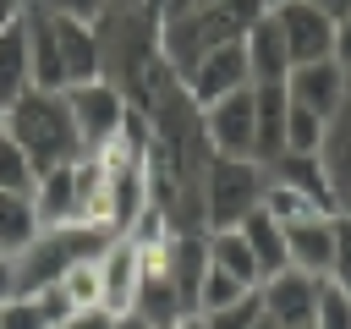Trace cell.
<instances>
[{
	"mask_svg": "<svg viewBox=\"0 0 351 329\" xmlns=\"http://www.w3.org/2000/svg\"><path fill=\"white\" fill-rule=\"evenodd\" d=\"M247 66H252V82H285L291 77V49H285V33H280V16L263 11L252 27H247Z\"/></svg>",
	"mask_w": 351,
	"mask_h": 329,
	"instance_id": "7c38bea8",
	"label": "cell"
},
{
	"mask_svg": "<svg viewBox=\"0 0 351 329\" xmlns=\"http://www.w3.org/2000/svg\"><path fill=\"white\" fill-rule=\"evenodd\" d=\"M203 318H208V329H252V324L263 318V296L247 291L241 302H230V307H219V313H203Z\"/></svg>",
	"mask_w": 351,
	"mask_h": 329,
	"instance_id": "83f0119b",
	"label": "cell"
},
{
	"mask_svg": "<svg viewBox=\"0 0 351 329\" xmlns=\"http://www.w3.org/2000/svg\"><path fill=\"white\" fill-rule=\"evenodd\" d=\"M104 230H88V225H44L22 252H11V269H16V296H38L44 285H55L77 258H93L104 252Z\"/></svg>",
	"mask_w": 351,
	"mask_h": 329,
	"instance_id": "7a4b0ae2",
	"label": "cell"
},
{
	"mask_svg": "<svg viewBox=\"0 0 351 329\" xmlns=\"http://www.w3.org/2000/svg\"><path fill=\"white\" fill-rule=\"evenodd\" d=\"M329 280L351 296V214H335V263H329Z\"/></svg>",
	"mask_w": 351,
	"mask_h": 329,
	"instance_id": "4dcf8cb0",
	"label": "cell"
},
{
	"mask_svg": "<svg viewBox=\"0 0 351 329\" xmlns=\"http://www.w3.org/2000/svg\"><path fill=\"white\" fill-rule=\"evenodd\" d=\"M159 5H165V0H143V11H148L154 22H159Z\"/></svg>",
	"mask_w": 351,
	"mask_h": 329,
	"instance_id": "b9f144b4",
	"label": "cell"
},
{
	"mask_svg": "<svg viewBox=\"0 0 351 329\" xmlns=\"http://www.w3.org/2000/svg\"><path fill=\"white\" fill-rule=\"evenodd\" d=\"M252 329H280V324H274V318H269V313H263V318H258V324H252Z\"/></svg>",
	"mask_w": 351,
	"mask_h": 329,
	"instance_id": "7bdbcfd3",
	"label": "cell"
},
{
	"mask_svg": "<svg viewBox=\"0 0 351 329\" xmlns=\"http://www.w3.org/2000/svg\"><path fill=\"white\" fill-rule=\"evenodd\" d=\"M33 88V55H27V27L22 16L0 22V110Z\"/></svg>",
	"mask_w": 351,
	"mask_h": 329,
	"instance_id": "5bb4252c",
	"label": "cell"
},
{
	"mask_svg": "<svg viewBox=\"0 0 351 329\" xmlns=\"http://www.w3.org/2000/svg\"><path fill=\"white\" fill-rule=\"evenodd\" d=\"M324 132H329V121H324V115H313L307 104H296V99H291L285 148H296V154H318V148H324Z\"/></svg>",
	"mask_w": 351,
	"mask_h": 329,
	"instance_id": "484cf974",
	"label": "cell"
},
{
	"mask_svg": "<svg viewBox=\"0 0 351 329\" xmlns=\"http://www.w3.org/2000/svg\"><path fill=\"white\" fill-rule=\"evenodd\" d=\"M269 11L280 16L291 66H307V60H329V55H335V16H324L313 0H280V5H269Z\"/></svg>",
	"mask_w": 351,
	"mask_h": 329,
	"instance_id": "ba28073f",
	"label": "cell"
},
{
	"mask_svg": "<svg viewBox=\"0 0 351 329\" xmlns=\"http://www.w3.org/2000/svg\"><path fill=\"white\" fill-rule=\"evenodd\" d=\"M38 230H44V219H38L33 192H0V252H5V258L22 252Z\"/></svg>",
	"mask_w": 351,
	"mask_h": 329,
	"instance_id": "44dd1931",
	"label": "cell"
},
{
	"mask_svg": "<svg viewBox=\"0 0 351 329\" xmlns=\"http://www.w3.org/2000/svg\"><path fill=\"white\" fill-rule=\"evenodd\" d=\"M285 88H291V99H296V104H307V110H313V115H324V121H335V115L346 110V66H340L335 55H329V60L291 66Z\"/></svg>",
	"mask_w": 351,
	"mask_h": 329,
	"instance_id": "30bf717a",
	"label": "cell"
},
{
	"mask_svg": "<svg viewBox=\"0 0 351 329\" xmlns=\"http://www.w3.org/2000/svg\"><path fill=\"white\" fill-rule=\"evenodd\" d=\"M11 296H16V269H11V258L0 252V307H5Z\"/></svg>",
	"mask_w": 351,
	"mask_h": 329,
	"instance_id": "e575fe53",
	"label": "cell"
},
{
	"mask_svg": "<svg viewBox=\"0 0 351 329\" xmlns=\"http://www.w3.org/2000/svg\"><path fill=\"white\" fill-rule=\"evenodd\" d=\"M55 16H77V22H93L99 11H104V0H44Z\"/></svg>",
	"mask_w": 351,
	"mask_h": 329,
	"instance_id": "d6a6232c",
	"label": "cell"
},
{
	"mask_svg": "<svg viewBox=\"0 0 351 329\" xmlns=\"http://www.w3.org/2000/svg\"><path fill=\"white\" fill-rule=\"evenodd\" d=\"M99 285H104V307L110 313L137 307V291H143V247L126 230L104 241V252H99Z\"/></svg>",
	"mask_w": 351,
	"mask_h": 329,
	"instance_id": "9c48e42d",
	"label": "cell"
},
{
	"mask_svg": "<svg viewBox=\"0 0 351 329\" xmlns=\"http://www.w3.org/2000/svg\"><path fill=\"white\" fill-rule=\"evenodd\" d=\"M165 274H170L181 307L197 313V291H203V274H208V230H170V241H165Z\"/></svg>",
	"mask_w": 351,
	"mask_h": 329,
	"instance_id": "8fae6325",
	"label": "cell"
},
{
	"mask_svg": "<svg viewBox=\"0 0 351 329\" xmlns=\"http://www.w3.org/2000/svg\"><path fill=\"white\" fill-rule=\"evenodd\" d=\"M313 5H318L324 16H335V22H340V16H351V0H313Z\"/></svg>",
	"mask_w": 351,
	"mask_h": 329,
	"instance_id": "74e56055",
	"label": "cell"
},
{
	"mask_svg": "<svg viewBox=\"0 0 351 329\" xmlns=\"http://www.w3.org/2000/svg\"><path fill=\"white\" fill-rule=\"evenodd\" d=\"M346 104H351V71H346Z\"/></svg>",
	"mask_w": 351,
	"mask_h": 329,
	"instance_id": "ee69618b",
	"label": "cell"
},
{
	"mask_svg": "<svg viewBox=\"0 0 351 329\" xmlns=\"http://www.w3.org/2000/svg\"><path fill=\"white\" fill-rule=\"evenodd\" d=\"M5 132L27 148L33 170H55V164H71L82 159V132L71 121V104H66V88H27L22 99L5 104Z\"/></svg>",
	"mask_w": 351,
	"mask_h": 329,
	"instance_id": "6da1fadb",
	"label": "cell"
},
{
	"mask_svg": "<svg viewBox=\"0 0 351 329\" xmlns=\"http://www.w3.org/2000/svg\"><path fill=\"white\" fill-rule=\"evenodd\" d=\"M0 329H49V318H44L38 296H11L0 307Z\"/></svg>",
	"mask_w": 351,
	"mask_h": 329,
	"instance_id": "f546056e",
	"label": "cell"
},
{
	"mask_svg": "<svg viewBox=\"0 0 351 329\" xmlns=\"http://www.w3.org/2000/svg\"><path fill=\"white\" fill-rule=\"evenodd\" d=\"M55 33H60L66 82H93V77H99V33H93V22H77V16H55Z\"/></svg>",
	"mask_w": 351,
	"mask_h": 329,
	"instance_id": "e0dca14e",
	"label": "cell"
},
{
	"mask_svg": "<svg viewBox=\"0 0 351 329\" xmlns=\"http://www.w3.org/2000/svg\"><path fill=\"white\" fill-rule=\"evenodd\" d=\"M0 126H5V110H0Z\"/></svg>",
	"mask_w": 351,
	"mask_h": 329,
	"instance_id": "f6af8a7d",
	"label": "cell"
},
{
	"mask_svg": "<svg viewBox=\"0 0 351 329\" xmlns=\"http://www.w3.org/2000/svg\"><path fill=\"white\" fill-rule=\"evenodd\" d=\"M263 208L280 219V225H302V219H324V214H335L329 203H318L313 192H302V186H291V181H263Z\"/></svg>",
	"mask_w": 351,
	"mask_h": 329,
	"instance_id": "7402d4cb",
	"label": "cell"
},
{
	"mask_svg": "<svg viewBox=\"0 0 351 329\" xmlns=\"http://www.w3.org/2000/svg\"><path fill=\"white\" fill-rule=\"evenodd\" d=\"M115 329H154V318L137 313V307H126V313H115Z\"/></svg>",
	"mask_w": 351,
	"mask_h": 329,
	"instance_id": "d590c367",
	"label": "cell"
},
{
	"mask_svg": "<svg viewBox=\"0 0 351 329\" xmlns=\"http://www.w3.org/2000/svg\"><path fill=\"white\" fill-rule=\"evenodd\" d=\"M263 170H269L274 181H291V186H302V192H313L318 203H329V208H335L329 170H324V159H318V154H296V148H285V154H274Z\"/></svg>",
	"mask_w": 351,
	"mask_h": 329,
	"instance_id": "ffe728a7",
	"label": "cell"
},
{
	"mask_svg": "<svg viewBox=\"0 0 351 329\" xmlns=\"http://www.w3.org/2000/svg\"><path fill=\"white\" fill-rule=\"evenodd\" d=\"M186 11H197V0H165V5H159V22H176V16H186Z\"/></svg>",
	"mask_w": 351,
	"mask_h": 329,
	"instance_id": "8d00e7d4",
	"label": "cell"
},
{
	"mask_svg": "<svg viewBox=\"0 0 351 329\" xmlns=\"http://www.w3.org/2000/svg\"><path fill=\"white\" fill-rule=\"evenodd\" d=\"M60 291H66V302L82 313V307H104V285H99V252L93 258H77L60 280H55Z\"/></svg>",
	"mask_w": 351,
	"mask_h": 329,
	"instance_id": "cb8c5ba5",
	"label": "cell"
},
{
	"mask_svg": "<svg viewBox=\"0 0 351 329\" xmlns=\"http://www.w3.org/2000/svg\"><path fill=\"white\" fill-rule=\"evenodd\" d=\"M285 258H291V269H307V274L329 280V263H335V214L285 225Z\"/></svg>",
	"mask_w": 351,
	"mask_h": 329,
	"instance_id": "4fadbf2b",
	"label": "cell"
},
{
	"mask_svg": "<svg viewBox=\"0 0 351 329\" xmlns=\"http://www.w3.org/2000/svg\"><path fill=\"white\" fill-rule=\"evenodd\" d=\"M269 5H280V0H269Z\"/></svg>",
	"mask_w": 351,
	"mask_h": 329,
	"instance_id": "bcb514c9",
	"label": "cell"
},
{
	"mask_svg": "<svg viewBox=\"0 0 351 329\" xmlns=\"http://www.w3.org/2000/svg\"><path fill=\"white\" fill-rule=\"evenodd\" d=\"M318 291H324V280L307 274V269H280V274H269V280L258 285L263 313H269L280 329H307V324L318 318Z\"/></svg>",
	"mask_w": 351,
	"mask_h": 329,
	"instance_id": "52a82bcc",
	"label": "cell"
},
{
	"mask_svg": "<svg viewBox=\"0 0 351 329\" xmlns=\"http://www.w3.org/2000/svg\"><path fill=\"white\" fill-rule=\"evenodd\" d=\"M66 104H71V121L82 132V154H93L99 143H110L132 110V99L110 82V77H93V82H71L66 88Z\"/></svg>",
	"mask_w": 351,
	"mask_h": 329,
	"instance_id": "5b68a950",
	"label": "cell"
},
{
	"mask_svg": "<svg viewBox=\"0 0 351 329\" xmlns=\"http://www.w3.org/2000/svg\"><path fill=\"white\" fill-rule=\"evenodd\" d=\"M33 203H38L44 225H77V159L44 170L38 186H33Z\"/></svg>",
	"mask_w": 351,
	"mask_h": 329,
	"instance_id": "ac0fdd59",
	"label": "cell"
},
{
	"mask_svg": "<svg viewBox=\"0 0 351 329\" xmlns=\"http://www.w3.org/2000/svg\"><path fill=\"white\" fill-rule=\"evenodd\" d=\"M22 5H27V0H0V22H11V16H22Z\"/></svg>",
	"mask_w": 351,
	"mask_h": 329,
	"instance_id": "ab89813d",
	"label": "cell"
},
{
	"mask_svg": "<svg viewBox=\"0 0 351 329\" xmlns=\"http://www.w3.org/2000/svg\"><path fill=\"white\" fill-rule=\"evenodd\" d=\"M335 60L351 71V16H340V22H335Z\"/></svg>",
	"mask_w": 351,
	"mask_h": 329,
	"instance_id": "836d02e7",
	"label": "cell"
},
{
	"mask_svg": "<svg viewBox=\"0 0 351 329\" xmlns=\"http://www.w3.org/2000/svg\"><path fill=\"white\" fill-rule=\"evenodd\" d=\"M307 329H313V324H307Z\"/></svg>",
	"mask_w": 351,
	"mask_h": 329,
	"instance_id": "c3c4849f",
	"label": "cell"
},
{
	"mask_svg": "<svg viewBox=\"0 0 351 329\" xmlns=\"http://www.w3.org/2000/svg\"><path fill=\"white\" fill-rule=\"evenodd\" d=\"M208 263L225 269V274H236L241 285H263V269H258V258H252V247H247L241 230H208Z\"/></svg>",
	"mask_w": 351,
	"mask_h": 329,
	"instance_id": "603a6c76",
	"label": "cell"
},
{
	"mask_svg": "<svg viewBox=\"0 0 351 329\" xmlns=\"http://www.w3.org/2000/svg\"><path fill=\"white\" fill-rule=\"evenodd\" d=\"M263 181L269 170L258 159H208V175H203V219L208 230H236L258 203H263Z\"/></svg>",
	"mask_w": 351,
	"mask_h": 329,
	"instance_id": "3957f363",
	"label": "cell"
},
{
	"mask_svg": "<svg viewBox=\"0 0 351 329\" xmlns=\"http://www.w3.org/2000/svg\"><path fill=\"white\" fill-rule=\"evenodd\" d=\"M313 329H351V296H346L335 280H324V291H318V318H313Z\"/></svg>",
	"mask_w": 351,
	"mask_h": 329,
	"instance_id": "f1b7e54d",
	"label": "cell"
},
{
	"mask_svg": "<svg viewBox=\"0 0 351 329\" xmlns=\"http://www.w3.org/2000/svg\"><path fill=\"white\" fill-rule=\"evenodd\" d=\"M203 137L219 159H258V93H252V82L203 110Z\"/></svg>",
	"mask_w": 351,
	"mask_h": 329,
	"instance_id": "277c9868",
	"label": "cell"
},
{
	"mask_svg": "<svg viewBox=\"0 0 351 329\" xmlns=\"http://www.w3.org/2000/svg\"><path fill=\"white\" fill-rule=\"evenodd\" d=\"M38 186V170L27 159V148L0 126V192H33Z\"/></svg>",
	"mask_w": 351,
	"mask_h": 329,
	"instance_id": "d4e9b609",
	"label": "cell"
},
{
	"mask_svg": "<svg viewBox=\"0 0 351 329\" xmlns=\"http://www.w3.org/2000/svg\"><path fill=\"white\" fill-rule=\"evenodd\" d=\"M247 291H258V285H241L236 274H225V269H214V263H208V274H203V291H197V313H219V307L241 302Z\"/></svg>",
	"mask_w": 351,
	"mask_h": 329,
	"instance_id": "4316f807",
	"label": "cell"
},
{
	"mask_svg": "<svg viewBox=\"0 0 351 329\" xmlns=\"http://www.w3.org/2000/svg\"><path fill=\"white\" fill-rule=\"evenodd\" d=\"M197 5H203V0H197Z\"/></svg>",
	"mask_w": 351,
	"mask_h": 329,
	"instance_id": "7dc6e473",
	"label": "cell"
},
{
	"mask_svg": "<svg viewBox=\"0 0 351 329\" xmlns=\"http://www.w3.org/2000/svg\"><path fill=\"white\" fill-rule=\"evenodd\" d=\"M60 329H115V313H110V307H82V313H71Z\"/></svg>",
	"mask_w": 351,
	"mask_h": 329,
	"instance_id": "1f68e13d",
	"label": "cell"
},
{
	"mask_svg": "<svg viewBox=\"0 0 351 329\" xmlns=\"http://www.w3.org/2000/svg\"><path fill=\"white\" fill-rule=\"evenodd\" d=\"M258 93V164L285 154V121H291V88L285 82H252Z\"/></svg>",
	"mask_w": 351,
	"mask_h": 329,
	"instance_id": "2e32d148",
	"label": "cell"
},
{
	"mask_svg": "<svg viewBox=\"0 0 351 329\" xmlns=\"http://www.w3.org/2000/svg\"><path fill=\"white\" fill-rule=\"evenodd\" d=\"M176 329H208V318H203V313H181V318H176Z\"/></svg>",
	"mask_w": 351,
	"mask_h": 329,
	"instance_id": "f35d334b",
	"label": "cell"
},
{
	"mask_svg": "<svg viewBox=\"0 0 351 329\" xmlns=\"http://www.w3.org/2000/svg\"><path fill=\"white\" fill-rule=\"evenodd\" d=\"M324 170H329V192H335V214H351V104L329 121L324 148H318Z\"/></svg>",
	"mask_w": 351,
	"mask_h": 329,
	"instance_id": "9a60e30c",
	"label": "cell"
},
{
	"mask_svg": "<svg viewBox=\"0 0 351 329\" xmlns=\"http://www.w3.org/2000/svg\"><path fill=\"white\" fill-rule=\"evenodd\" d=\"M247 82H252V66H247V44H241V38L208 49V55L181 77V88H186V99H192L197 110H208L214 99H225V93H236V88H247Z\"/></svg>",
	"mask_w": 351,
	"mask_h": 329,
	"instance_id": "8992f818",
	"label": "cell"
},
{
	"mask_svg": "<svg viewBox=\"0 0 351 329\" xmlns=\"http://www.w3.org/2000/svg\"><path fill=\"white\" fill-rule=\"evenodd\" d=\"M104 5H115V11H137L143 0H104Z\"/></svg>",
	"mask_w": 351,
	"mask_h": 329,
	"instance_id": "60d3db41",
	"label": "cell"
},
{
	"mask_svg": "<svg viewBox=\"0 0 351 329\" xmlns=\"http://www.w3.org/2000/svg\"><path fill=\"white\" fill-rule=\"evenodd\" d=\"M241 236H247V247H252V258H258V269H263V280L269 274H280V269H291V258H285V225L258 203L241 225H236Z\"/></svg>",
	"mask_w": 351,
	"mask_h": 329,
	"instance_id": "d6986e66",
	"label": "cell"
}]
</instances>
